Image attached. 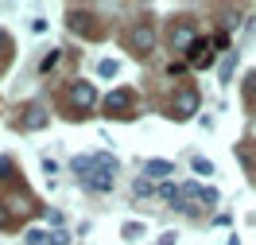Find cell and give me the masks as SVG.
I'll return each instance as SVG.
<instances>
[{"label":"cell","instance_id":"obj_1","mask_svg":"<svg viewBox=\"0 0 256 245\" xmlns=\"http://www.w3.org/2000/svg\"><path fill=\"white\" fill-rule=\"evenodd\" d=\"M74 171H78L82 187H90V191H109L112 179H116V160L105 156V152H97V156H78V160H74Z\"/></svg>","mask_w":256,"mask_h":245},{"label":"cell","instance_id":"obj_2","mask_svg":"<svg viewBox=\"0 0 256 245\" xmlns=\"http://www.w3.org/2000/svg\"><path fill=\"white\" fill-rule=\"evenodd\" d=\"M178 202H194V210H198L206 202H218V191H210V187H178Z\"/></svg>","mask_w":256,"mask_h":245},{"label":"cell","instance_id":"obj_3","mask_svg":"<svg viewBox=\"0 0 256 245\" xmlns=\"http://www.w3.org/2000/svg\"><path fill=\"white\" fill-rule=\"evenodd\" d=\"M97 101V90L90 86V82H74L70 86V105H78V109H90Z\"/></svg>","mask_w":256,"mask_h":245},{"label":"cell","instance_id":"obj_4","mask_svg":"<svg viewBox=\"0 0 256 245\" xmlns=\"http://www.w3.org/2000/svg\"><path fill=\"white\" fill-rule=\"evenodd\" d=\"M128 43H132V51H136V55H148V51L156 47V32L140 24V28H132V35H128Z\"/></svg>","mask_w":256,"mask_h":245},{"label":"cell","instance_id":"obj_5","mask_svg":"<svg viewBox=\"0 0 256 245\" xmlns=\"http://www.w3.org/2000/svg\"><path fill=\"white\" fill-rule=\"evenodd\" d=\"M186 63H190V66H210V63H214L210 39H194V47H190V55H186Z\"/></svg>","mask_w":256,"mask_h":245},{"label":"cell","instance_id":"obj_6","mask_svg":"<svg viewBox=\"0 0 256 245\" xmlns=\"http://www.w3.org/2000/svg\"><path fill=\"white\" fill-rule=\"evenodd\" d=\"M144 175H152V179L175 175V163H167V160H148V163H144Z\"/></svg>","mask_w":256,"mask_h":245},{"label":"cell","instance_id":"obj_7","mask_svg":"<svg viewBox=\"0 0 256 245\" xmlns=\"http://www.w3.org/2000/svg\"><path fill=\"white\" fill-rule=\"evenodd\" d=\"M175 109H178V117H190L194 109H198V94H194V90H182L178 101H175Z\"/></svg>","mask_w":256,"mask_h":245},{"label":"cell","instance_id":"obj_8","mask_svg":"<svg viewBox=\"0 0 256 245\" xmlns=\"http://www.w3.org/2000/svg\"><path fill=\"white\" fill-rule=\"evenodd\" d=\"M28 245H66L62 233H43V229H32L28 233Z\"/></svg>","mask_w":256,"mask_h":245},{"label":"cell","instance_id":"obj_9","mask_svg":"<svg viewBox=\"0 0 256 245\" xmlns=\"http://www.w3.org/2000/svg\"><path fill=\"white\" fill-rule=\"evenodd\" d=\"M105 109H120V113H124V109H132V94H128V90H116V94H109V101H105Z\"/></svg>","mask_w":256,"mask_h":245},{"label":"cell","instance_id":"obj_10","mask_svg":"<svg viewBox=\"0 0 256 245\" xmlns=\"http://www.w3.org/2000/svg\"><path fill=\"white\" fill-rule=\"evenodd\" d=\"M43 125H47L43 109H32V117H28V129H43Z\"/></svg>","mask_w":256,"mask_h":245},{"label":"cell","instance_id":"obj_11","mask_svg":"<svg viewBox=\"0 0 256 245\" xmlns=\"http://www.w3.org/2000/svg\"><path fill=\"white\" fill-rule=\"evenodd\" d=\"M194 171H198V175H214V163L198 156V160H194Z\"/></svg>","mask_w":256,"mask_h":245},{"label":"cell","instance_id":"obj_12","mask_svg":"<svg viewBox=\"0 0 256 245\" xmlns=\"http://www.w3.org/2000/svg\"><path fill=\"white\" fill-rule=\"evenodd\" d=\"M97 74H101V78H112V74H116V63H112V59H105V63L97 66Z\"/></svg>","mask_w":256,"mask_h":245},{"label":"cell","instance_id":"obj_13","mask_svg":"<svg viewBox=\"0 0 256 245\" xmlns=\"http://www.w3.org/2000/svg\"><path fill=\"white\" fill-rule=\"evenodd\" d=\"M136 195H152V183H148V179H136Z\"/></svg>","mask_w":256,"mask_h":245},{"label":"cell","instance_id":"obj_14","mask_svg":"<svg viewBox=\"0 0 256 245\" xmlns=\"http://www.w3.org/2000/svg\"><path fill=\"white\" fill-rule=\"evenodd\" d=\"M160 245H175V233H167V237H163V241Z\"/></svg>","mask_w":256,"mask_h":245}]
</instances>
